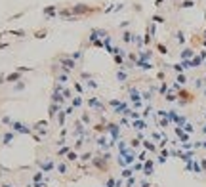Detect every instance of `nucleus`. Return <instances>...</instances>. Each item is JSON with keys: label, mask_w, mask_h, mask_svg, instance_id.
<instances>
[{"label": "nucleus", "mask_w": 206, "mask_h": 187, "mask_svg": "<svg viewBox=\"0 0 206 187\" xmlns=\"http://www.w3.org/2000/svg\"><path fill=\"white\" fill-rule=\"evenodd\" d=\"M141 57H143V59H147V57H151V52H143V53H141Z\"/></svg>", "instance_id": "nucleus-13"}, {"label": "nucleus", "mask_w": 206, "mask_h": 187, "mask_svg": "<svg viewBox=\"0 0 206 187\" xmlns=\"http://www.w3.org/2000/svg\"><path fill=\"white\" fill-rule=\"evenodd\" d=\"M153 21L155 23H164V17L162 15H153Z\"/></svg>", "instance_id": "nucleus-9"}, {"label": "nucleus", "mask_w": 206, "mask_h": 187, "mask_svg": "<svg viewBox=\"0 0 206 187\" xmlns=\"http://www.w3.org/2000/svg\"><path fill=\"white\" fill-rule=\"evenodd\" d=\"M193 6H195L193 0H183V2L179 4V8H193Z\"/></svg>", "instance_id": "nucleus-3"}, {"label": "nucleus", "mask_w": 206, "mask_h": 187, "mask_svg": "<svg viewBox=\"0 0 206 187\" xmlns=\"http://www.w3.org/2000/svg\"><path fill=\"white\" fill-rule=\"evenodd\" d=\"M132 36H134V34L128 33V31H124V33H122V40H124V42H132Z\"/></svg>", "instance_id": "nucleus-4"}, {"label": "nucleus", "mask_w": 206, "mask_h": 187, "mask_svg": "<svg viewBox=\"0 0 206 187\" xmlns=\"http://www.w3.org/2000/svg\"><path fill=\"white\" fill-rule=\"evenodd\" d=\"M193 53H195V52H193V50H189V48H187V50H183V52H181V57H183V59H189V57L193 56Z\"/></svg>", "instance_id": "nucleus-5"}, {"label": "nucleus", "mask_w": 206, "mask_h": 187, "mask_svg": "<svg viewBox=\"0 0 206 187\" xmlns=\"http://www.w3.org/2000/svg\"><path fill=\"white\" fill-rule=\"evenodd\" d=\"M65 13H73V15H80V13H90L92 12V8L90 6H86V4H78V6H73L71 10H63Z\"/></svg>", "instance_id": "nucleus-1"}, {"label": "nucleus", "mask_w": 206, "mask_h": 187, "mask_svg": "<svg viewBox=\"0 0 206 187\" xmlns=\"http://www.w3.org/2000/svg\"><path fill=\"white\" fill-rule=\"evenodd\" d=\"M56 8H57V6H46V8H44V10H42V12H44V15H48V17H52V15H53V13H56Z\"/></svg>", "instance_id": "nucleus-2"}, {"label": "nucleus", "mask_w": 206, "mask_h": 187, "mask_svg": "<svg viewBox=\"0 0 206 187\" xmlns=\"http://www.w3.org/2000/svg\"><path fill=\"white\" fill-rule=\"evenodd\" d=\"M10 34H15V36H23L25 31H21V29H15V31H10Z\"/></svg>", "instance_id": "nucleus-7"}, {"label": "nucleus", "mask_w": 206, "mask_h": 187, "mask_svg": "<svg viewBox=\"0 0 206 187\" xmlns=\"http://www.w3.org/2000/svg\"><path fill=\"white\" fill-rule=\"evenodd\" d=\"M176 36H178V40H179L181 44H183V42H185V38H183V33H181V31H179L178 34H176Z\"/></svg>", "instance_id": "nucleus-12"}, {"label": "nucleus", "mask_w": 206, "mask_h": 187, "mask_svg": "<svg viewBox=\"0 0 206 187\" xmlns=\"http://www.w3.org/2000/svg\"><path fill=\"white\" fill-rule=\"evenodd\" d=\"M61 63L67 67H75V61H71V59H61Z\"/></svg>", "instance_id": "nucleus-8"}, {"label": "nucleus", "mask_w": 206, "mask_h": 187, "mask_svg": "<svg viewBox=\"0 0 206 187\" xmlns=\"http://www.w3.org/2000/svg\"><path fill=\"white\" fill-rule=\"evenodd\" d=\"M162 2H164V0H156V2H155V6H160Z\"/></svg>", "instance_id": "nucleus-14"}, {"label": "nucleus", "mask_w": 206, "mask_h": 187, "mask_svg": "<svg viewBox=\"0 0 206 187\" xmlns=\"http://www.w3.org/2000/svg\"><path fill=\"white\" fill-rule=\"evenodd\" d=\"M34 36H36V38H44V36H46V31H36Z\"/></svg>", "instance_id": "nucleus-11"}, {"label": "nucleus", "mask_w": 206, "mask_h": 187, "mask_svg": "<svg viewBox=\"0 0 206 187\" xmlns=\"http://www.w3.org/2000/svg\"><path fill=\"white\" fill-rule=\"evenodd\" d=\"M19 78V73H13V75H8V80L12 82V80H17Z\"/></svg>", "instance_id": "nucleus-10"}, {"label": "nucleus", "mask_w": 206, "mask_h": 187, "mask_svg": "<svg viewBox=\"0 0 206 187\" xmlns=\"http://www.w3.org/2000/svg\"><path fill=\"white\" fill-rule=\"evenodd\" d=\"M156 48H159V52L162 53V56H166V53H168V48H166L164 44H159V46H156Z\"/></svg>", "instance_id": "nucleus-6"}, {"label": "nucleus", "mask_w": 206, "mask_h": 187, "mask_svg": "<svg viewBox=\"0 0 206 187\" xmlns=\"http://www.w3.org/2000/svg\"><path fill=\"white\" fill-rule=\"evenodd\" d=\"M204 36H206V29H204Z\"/></svg>", "instance_id": "nucleus-15"}, {"label": "nucleus", "mask_w": 206, "mask_h": 187, "mask_svg": "<svg viewBox=\"0 0 206 187\" xmlns=\"http://www.w3.org/2000/svg\"><path fill=\"white\" fill-rule=\"evenodd\" d=\"M193 2H195V0H193Z\"/></svg>", "instance_id": "nucleus-16"}]
</instances>
